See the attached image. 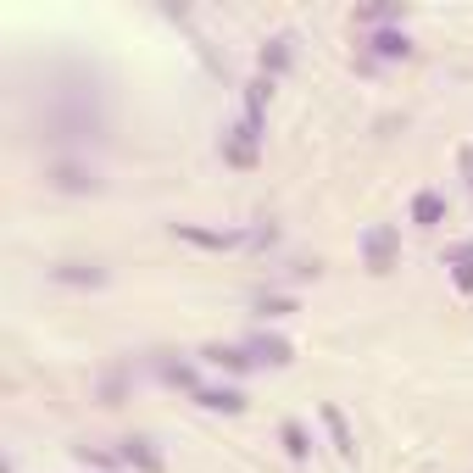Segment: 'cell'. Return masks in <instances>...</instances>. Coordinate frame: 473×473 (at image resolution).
Segmentation results:
<instances>
[{
	"label": "cell",
	"instance_id": "4fadbf2b",
	"mask_svg": "<svg viewBox=\"0 0 473 473\" xmlns=\"http://www.w3.org/2000/svg\"><path fill=\"white\" fill-rule=\"evenodd\" d=\"M56 184H61V189H95V173H78V168H56Z\"/></svg>",
	"mask_w": 473,
	"mask_h": 473
},
{
	"label": "cell",
	"instance_id": "ba28073f",
	"mask_svg": "<svg viewBox=\"0 0 473 473\" xmlns=\"http://www.w3.org/2000/svg\"><path fill=\"white\" fill-rule=\"evenodd\" d=\"M440 217H446V201H440L434 189H423V196L413 201V223H418V229H434Z\"/></svg>",
	"mask_w": 473,
	"mask_h": 473
},
{
	"label": "cell",
	"instance_id": "7c38bea8",
	"mask_svg": "<svg viewBox=\"0 0 473 473\" xmlns=\"http://www.w3.org/2000/svg\"><path fill=\"white\" fill-rule=\"evenodd\" d=\"M56 278H61V284H101L106 273H101V268H89V273H84L78 262H68V268H56Z\"/></svg>",
	"mask_w": 473,
	"mask_h": 473
},
{
	"label": "cell",
	"instance_id": "8fae6325",
	"mask_svg": "<svg viewBox=\"0 0 473 473\" xmlns=\"http://www.w3.org/2000/svg\"><path fill=\"white\" fill-rule=\"evenodd\" d=\"M323 423H329V434H334V451H340V457H351L357 446H351V429H345L340 406H323Z\"/></svg>",
	"mask_w": 473,
	"mask_h": 473
},
{
	"label": "cell",
	"instance_id": "30bf717a",
	"mask_svg": "<svg viewBox=\"0 0 473 473\" xmlns=\"http://www.w3.org/2000/svg\"><path fill=\"white\" fill-rule=\"evenodd\" d=\"M262 106H268V78L245 84V123H250V129H262Z\"/></svg>",
	"mask_w": 473,
	"mask_h": 473
},
{
	"label": "cell",
	"instance_id": "9c48e42d",
	"mask_svg": "<svg viewBox=\"0 0 473 473\" xmlns=\"http://www.w3.org/2000/svg\"><path fill=\"white\" fill-rule=\"evenodd\" d=\"M196 401H201V406H212V413H240V406H245V396H240V390H196Z\"/></svg>",
	"mask_w": 473,
	"mask_h": 473
},
{
	"label": "cell",
	"instance_id": "9a60e30c",
	"mask_svg": "<svg viewBox=\"0 0 473 473\" xmlns=\"http://www.w3.org/2000/svg\"><path fill=\"white\" fill-rule=\"evenodd\" d=\"M284 451H290V457H296V462H301V457H306V434H301V429H296V423H284Z\"/></svg>",
	"mask_w": 473,
	"mask_h": 473
},
{
	"label": "cell",
	"instance_id": "7a4b0ae2",
	"mask_svg": "<svg viewBox=\"0 0 473 473\" xmlns=\"http://www.w3.org/2000/svg\"><path fill=\"white\" fill-rule=\"evenodd\" d=\"M406 50H413V40H406L401 28H378V34L368 40V56H362V68H373V61H401Z\"/></svg>",
	"mask_w": 473,
	"mask_h": 473
},
{
	"label": "cell",
	"instance_id": "5b68a950",
	"mask_svg": "<svg viewBox=\"0 0 473 473\" xmlns=\"http://www.w3.org/2000/svg\"><path fill=\"white\" fill-rule=\"evenodd\" d=\"M245 351H250V362H273V368H284V362H290V345H284V340H273V334L245 340Z\"/></svg>",
	"mask_w": 473,
	"mask_h": 473
},
{
	"label": "cell",
	"instance_id": "5bb4252c",
	"mask_svg": "<svg viewBox=\"0 0 473 473\" xmlns=\"http://www.w3.org/2000/svg\"><path fill=\"white\" fill-rule=\"evenodd\" d=\"M451 278H457L462 296H473V257H457V262H451Z\"/></svg>",
	"mask_w": 473,
	"mask_h": 473
},
{
	"label": "cell",
	"instance_id": "3957f363",
	"mask_svg": "<svg viewBox=\"0 0 473 473\" xmlns=\"http://www.w3.org/2000/svg\"><path fill=\"white\" fill-rule=\"evenodd\" d=\"M178 240H189V245H206V250H229V245H250V240H273V229H268V234H262V229H257V234H240V229H234V234H212V229H178Z\"/></svg>",
	"mask_w": 473,
	"mask_h": 473
},
{
	"label": "cell",
	"instance_id": "277c9868",
	"mask_svg": "<svg viewBox=\"0 0 473 473\" xmlns=\"http://www.w3.org/2000/svg\"><path fill=\"white\" fill-rule=\"evenodd\" d=\"M396 229H373L368 240H362V250H368V268L373 273H390V262H396Z\"/></svg>",
	"mask_w": 473,
	"mask_h": 473
},
{
	"label": "cell",
	"instance_id": "52a82bcc",
	"mask_svg": "<svg viewBox=\"0 0 473 473\" xmlns=\"http://www.w3.org/2000/svg\"><path fill=\"white\" fill-rule=\"evenodd\" d=\"M290 45H296L290 34H278V40H268V45H262V73H284V68H290V56H296Z\"/></svg>",
	"mask_w": 473,
	"mask_h": 473
},
{
	"label": "cell",
	"instance_id": "8992f818",
	"mask_svg": "<svg viewBox=\"0 0 473 473\" xmlns=\"http://www.w3.org/2000/svg\"><path fill=\"white\" fill-rule=\"evenodd\" d=\"M123 462H134L140 473H162V457L150 451V440H123Z\"/></svg>",
	"mask_w": 473,
	"mask_h": 473
},
{
	"label": "cell",
	"instance_id": "6da1fadb",
	"mask_svg": "<svg viewBox=\"0 0 473 473\" xmlns=\"http://www.w3.org/2000/svg\"><path fill=\"white\" fill-rule=\"evenodd\" d=\"M257 150H262V129H250L245 117L234 123V129H223V156L234 168H257Z\"/></svg>",
	"mask_w": 473,
	"mask_h": 473
},
{
	"label": "cell",
	"instance_id": "e0dca14e",
	"mask_svg": "<svg viewBox=\"0 0 473 473\" xmlns=\"http://www.w3.org/2000/svg\"><path fill=\"white\" fill-rule=\"evenodd\" d=\"M462 173H468V184H473V150H462Z\"/></svg>",
	"mask_w": 473,
	"mask_h": 473
},
{
	"label": "cell",
	"instance_id": "2e32d148",
	"mask_svg": "<svg viewBox=\"0 0 473 473\" xmlns=\"http://www.w3.org/2000/svg\"><path fill=\"white\" fill-rule=\"evenodd\" d=\"M284 312H296L290 301H284V296H273V301H262V318H284Z\"/></svg>",
	"mask_w": 473,
	"mask_h": 473
}]
</instances>
